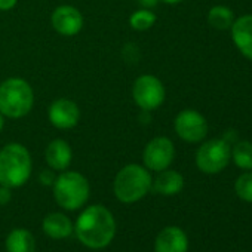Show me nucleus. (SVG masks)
<instances>
[{
    "mask_svg": "<svg viewBox=\"0 0 252 252\" xmlns=\"http://www.w3.org/2000/svg\"><path fill=\"white\" fill-rule=\"evenodd\" d=\"M45 160L54 171H65L73 160V150L65 140L57 138L51 141L45 150Z\"/></svg>",
    "mask_w": 252,
    "mask_h": 252,
    "instance_id": "nucleus-14",
    "label": "nucleus"
},
{
    "mask_svg": "<svg viewBox=\"0 0 252 252\" xmlns=\"http://www.w3.org/2000/svg\"><path fill=\"white\" fill-rule=\"evenodd\" d=\"M152 174L146 166L129 163L123 166L113 183V191L117 200L123 203H135L152 190Z\"/></svg>",
    "mask_w": 252,
    "mask_h": 252,
    "instance_id": "nucleus-3",
    "label": "nucleus"
},
{
    "mask_svg": "<svg viewBox=\"0 0 252 252\" xmlns=\"http://www.w3.org/2000/svg\"><path fill=\"white\" fill-rule=\"evenodd\" d=\"M156 20V14L152 9L141 8L129 17V26L137 32H146L155 26Z\"/></svg>",
    "mask_w": 252,
    "mask_h": 252,
    "instance_id": "nucleus-20",
    "label": "nucleus"
},
{
    "mask_svg": "<svg viewBox=\"0 0 252 252\" xmlns=\"http://www.w3.org/2000/svg\"><path fill=\"white\" fill-rule=\"evenodd\" d=\"M54 197L57 203L67 211L80 209L89 199V183L76 171H63L54 183Z\"/></svg>",
    "mask_w": 252,
    "mask_h": 252,
    "instance_id": "nucleus-5",
    "label": "nucleus"
},
{
    "mask_svg": "<svg viewBox=\"0 0 252 252\" xmlns=\"http://www.w3.org/2000/svg\"><path fill=\"white\" fill-rule=\"evenodd\" d=\"M30 152L20 143H9L0 150V186L18 189L32 175Z\"/></svg>",
    "mask_w": 252,
    "mask_h": 252,
    "instance_id": "nucleus-2",
    "label": "nucleus"
},
{
    "mask_svg": "<svg viewBox=\"0 0 252 252\" xmlns=\"http://www.w3.org/2000/svg\"><path fill=\"white\" fill-rule=\"evenodd\" d=\"M159 2H163L166 5H178V3L183 2V0H159Z\"/></svg>",
    "mask_w": 252,
    "mask_h": 252,
    "instance_id": "nucleus-26",
    "label": "nucleus"
},
{
    "mask_svg": "<svg viewBox=\"0 0 252 252\" xmlns=\"http://www.w3.org/2000/svg\"><path fill=\"white\" fill-rule=\"evenodd\" d=\"M74 231L77 239L91 249H102L111 243L116 234L113 214L102 205L88 206L77 218Z\"/></svg>",
    "mask_w": 252,
    "mask_h": 252,
    "instance_id": "nucleus-1",
    "label": "nucleus"
},
{
    "mask_svg": "<svg viewBox=\"0 0 252 252\" xmlns=\"http://www.w3.org/2000/svg\"><path fill=\"white\" fill-rule=\"evenodd\" d=\"M208 23L215 30H230L234 23V14L230 8L217 5L212 6L208 12Z\"/></svg>",
    "mask_w": 252,
    "mask_h": 252,
    "instance_id": "nucleus-18",
    "label": "nucleus"
},
{
    "mask_svg": "<svg viewBox=\"0 0 252 252\" xmlns=\"http://www.w3.org/2000/svg\"><path fill=\"white\" fill-rule=\"evenodd\" d=\"M184 187V177L174 169H163L152 183V190L163 196H174Z\"/></svg>",
    "mask_w": 252,
    "mask_h": 252,
    "instance_id": "nucleus-15",
    "label": "nucleus"
},
{
    "mask_svg": "<svg viewBox=\"0 0 252 252\" xmlns=\"http://www.w3.org/2000/svg\"><path fill=\"white\" fill-rule=\"evenodd\" d=\"M48 117L57 129H73L80 120V108L73 99L58 98L49 105Z\"/></svg>",
    "mask_w": 252,
    "mask_h": 252,
    "instance_id": "nucleus-10",
    "label": "nucleus"
},
{
    "mask_svg": "<svg viewBox=\"0 0 252 252\" xmlns=\"http://www.w3.org/2000/svg\"><path fill=\"white\" fill-rule=\"evenodd\" d=\"M12 189L6 186H0V205H8L12 199Z\"/></svg>",
    "mask_w": 252,
    "mask_h": 252,
    "instance_id": "nucleus-23",
    "label": "nucleus"
},
{
    "mask_svg": "<svg viewBox=\"0 0 252 252\" xmlns=\"http://www.w3.org/2000/svg\"><path fill=\"white\" fill-rule=\"evenodd\" d=\"M34 105V92L21 77H9L0 83V113L9 119L27 116Z\"/></svg>",
    "mask_w": 252,
    "mask_h": 252,
    "instance_id": "nucleus-4",
    "label": "nucleus"
},
{
    "mask_svg": "<svg viewBox=\"0 0 252 252\" xmlns=\"http://www.w3.org/2000/svg\"><path fill=\"white\" fill-rule=\"evenodd\" d=\"M234 190L237 193V196L245 200L252 203V172L248 171L245 174H242L234 184Z\"/></svg>",
    "mask_w": 252,
    "mask_h": 252,
    "instance_id": "nucleus-21",
    "label": "nucleus"
},
{
    "mask_svg": "<svg viewBox=\"0 0 252 252\" xmlns=\"http://www.w3.org/2000/svg\"><path fill=\"white\" fill-rule=\"evenodd\" d=\"M165 96L163 83L153 74H143L132 85V98L143 111L158 110L163 104Z\"/></svg>",
    "mask_w": 252,
    "mask_h": 252,
    "instance_id": "nucleus-7",
    "label": "nucleus"
},
{
    "mask_svg": "<svg viewBox=\"0 0 252 252\" xmlns=\"http://www.w3.org/2000/svg\"><path fill=\"white\" fill-rule=\"evenodd\" d=\"M39 178H40V183L43 184V186H54V183H55V174H54V169H43L42 172H40V175H39Z\"/></svg>",
    "mask_w": 252,
    "mask_h": 252,
    "instance_id": "nucleus-22",
    "label": "nucleus"
},
{
    "mask_svg": "<svg viewBox=\"0 0 252 252\" xmlns=\"http://www.w3.org/2000/svg\"><path fill=\"white\" fill-rule=\"evenodd\" d=\"M18 0H0V11H11Z\"/></svg>",
    "mask_w": 252,
    "mask_h": 252,
    "instance_id": "nucleus-24",
    "label": "nucleus"
},
{
    "mask_svg": "<svg viewBox=\"0 0 252 252\" xmlns=\"http://www.w3.org/2000/svg\"><path fill=\"white\" fill-rule=\"evenodd\" d=\"M3 126H5V116H3L2 113H0V132H2Z\"/></svg>",
    "mask_w": 252,
    "mask_h": 252,
    "instance_id": "nucleus-27",
    "label": "nucleus"
},
{
    "mask_svg": "<svg viewBox=\"0 0 252 252\" xmlns=\"http://www.w3.org/2000/svg\"><path fill=\"white\" fill-rule=\"evenodd\" d=\"M231 158L237 168L243 171L252 169V143L251 141H237L231 149Z\"/></svg>",
    "mask_w": 252,
    "mask_h": 252,
    "instance_id": "nucleus-19",
    "label": "nucleus"
},
{
    "mask_svg": "<svg viewBox=\"0 0 252 252\" xmlns=\"http://www.w3.org/2000/svg\"><path fill=\"white\" fill-rule=\"evenodd\" d=\"M8 252H34L36 240L34 236L26 228H15L6 237Z\"/></svg>",
    "mask_w": 252,
    "mask_h": 252,
    "instance_id": "nucleus-17",
    "label": "nucleus"
},
{
    "mask_svg": "<svg viewBox=\"0 0 252 252\" xmlns=\"http://www.w3.org/2000/svg\"><path fill=\"white\" fill-rule=\"evenodd\" d=\"M231 159V147L224 138L205 141L196 152V166L205 174H218L227 168Z\"/></svg>",
    "mask_w": 252,
    "mask_h": 252,
    "instance_id": "nucleus-6",
    "label": "nucleus"
},
{
    "mask_svg": "<svg viewBox=\"0 0 252 252\" xmlns=\"http://www.w3.org/2000/svg\"><path fill=\"white\" fill-rule=\"evenodd\" d=\"M174 129L183 141L194 144L206 138L209 128L203 114L196 110L186 108L177 114L174 120Z\"/></svg>",
    "mask_w": 252,
    "mask_h": 252,
    "instance_id": "nucleus-8",
    "label": "nucleus"
},
{
    "mask_svg": "<svg viewBox=\"0 0 252 252\" xmlns=\"http://www.w3.org/2000/svg\"><path fill=\"white\" fill-rule=\"evenodd\" d=\"M230 32L239 52L252 61V15H243L234 20Z\"/></svg>",
    "mask_w": 252,
    "mask_h": 252,
    "instance_id": "nucleus-13",
    "label": "nucleus"
},
{
    "mask_svg": "<svg viewBox=\"0 0 252 252\" xmlns=\"http://www.w3.org/2000/svg\"><path fill=\"white\" fill-rule=\"evenodd\" d=\"M51 23L58 34L71 37L82 32L85 20L77 8L71 5H61L52 12Z\"/></svg>",
    "mask_w": 252,
    "mask_h": 252,
    "instance_id": "nucleus-11",
    "label": "nucleus"
},
{
    "mask_svg": "<svg viewBox=\"0 0 252 252\" xmlns=\"http://www.w3.org/2000/svg\"><path fill=\"white\" fill-rule=\"evenodd\" d=\"M187 234L175 225L165 227L155 240V252H187Z\"/></svg>",
    "mask_w": 252,
    "mask_h": 252,
    "instance_id": "nucleus-12",
    "label": "nucleus"
},
{
    "mask_svg": "<svg viewBox=\"0 0 252 252\" xmlns=\"http://www.w3.org/2000/svg\"><path fill=\"white\" fill-rule=\"evenodd\" d=\"M138 3L141 5V8L152 9V8H155L159 3V0H138Z\"/></svg>",
    "mask_w": 252,
    "mask_h": 252,
    "instance_id": "nucleus-25",
    "label": "nucleus"
},
{
    "mask_svg": "<svg viewBox=\"0 0 252 252\" xmlns=\"http://www.w3.org/2000/svg\"><path fill=\"white\" fill-rule=\"evenodd\" d=\"M175 158L174 143L168 137H156L150 140L143 152V162L149 171L160 172L168 169Z\"/></svg>",
    "mask_w": 252,
    "mask_h": 252,
    "instance_id": "nucleus-9",
    "label": "nucleus"
},
{
    "mask_svg": "<svg viewBox=\"0 0 252 252\" xmlns=\"http://www.w3.org/2000/svg\"><path fill=\"white\" fill-rule=\"evenodd\" d=\"M42 227H43L45 234L52 239H65V237L71 236V233H73L71 220L61 212H52V214L46 215Z\"/></svg>",
    "mask_w": 252,
    "mask_h": 252,
    "instance_id": "nucleus-16",
    "label": "nucleus"
}]
</instances>
